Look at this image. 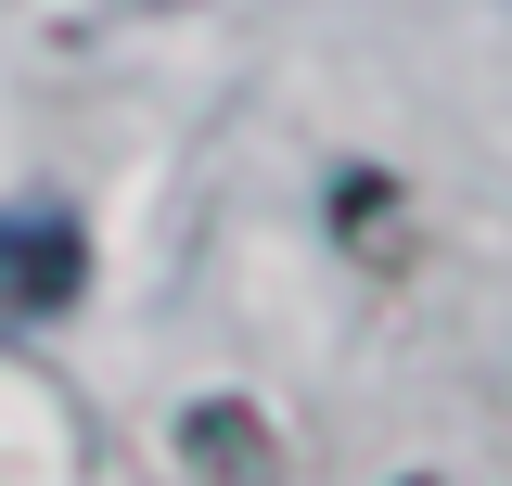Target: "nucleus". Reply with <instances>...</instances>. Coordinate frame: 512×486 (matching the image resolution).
<instances>
[{
	"label": "nucleus",
	"mask_w": 512,
	"mask_h": 486,
	"mask_svg": "<svg viewBox=\"0 0 512 486\" xmlns=\"http://www.w3.org/2000/svg\"><path fill=\"white\" fill-rule=\"evenodd\" d=\"M77 295V231H64L52 205H26V218H0V320H39V307Z\"/></svg>",
	"instance_id": "f257e3e1"
}]
</instances>
